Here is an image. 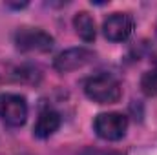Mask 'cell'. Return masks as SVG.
<instances>
[{"label": "cell", "instance_id": "5", "mask_svg": "<svg viewBox=\"0 0 157 155\" xmlns=\"http://www.w3.org/2000/svg\"><path fill=\"white\" fill-rule=\"evenodd\" d=\"M93 59H95V53L88 47H70L55 57L53 68L59 73H68V71H75L78 68H84Z\"/></svg>", "mask_w": 157, "mask_h": 155}, {"label": "cell", "instance_id": "3", "mask_svg": "<svg viewBox=\"0 0 157 155\" xmlns=\"http://www.w3.org/2000/svg\"><path fill=\"white\" fill-rule=\"evenodd\" d=\"M95 133L104 141H121L128 130V119L122 113H99L93 120Z\"/></svg>", "mask_w": 157, "mask_h": 155}, {"label": "cell", "instance_id": "7", "mask_svg": "<svg viewBox=\"0 0 157 155\" xmlns=\"http://www.w3.org/2000/svg\"><path fill=\"white\" fill-rule=\"evenodd\" d=\"M59 128H60V115L55 110L46 108L39 113V119H37V122L33 126V135L39 137V139H48Z\"/></svg>", "mask_w": 157, "mask_h": 155}, {"label": "cell", "instance_id": "9", "mask_svg": "<svg viewBox=\"0 0 157 155\" xmlns=\"http://www.w3.org/2000/svg\"><path fill=\"white\" fill-rule=\"evenodd\" d=\"M141 89L148 97H155L157 95V64L152 70L144 71V75L141 77Z\"/></svg>", "mask_w": 157, "mask_h": 155}, {"label": "cell", "instance_id": "4", "mask_svg": "<svg viewBox=\"0 0 157 155\" xmlns=\"http://www.w3.org/2000/svg\"><path fill=\"white\" fill-rule=\"evenodd\" d=\"M0 119L13 128H18L28 119V102L22 95L2 93L0 95Z\"/></svg>", "mask_w": 157, "mask_h": 155}, {"label": "cell", "instance_id": "8", "mask_svg": "<svg viewBox=\"0 0 157 155\" xmlns=\"http://www.w3.org/2000/svg\"><path fill=\"white\" fill-rule=\"evenodd\" d=\"M73 28L77 31V35L84 42H93L95 35H97V29H95V20L91 18V15L88 11H80L75 15L73 18Z\"/></svg>", "mask_w": 157, "mask_h": 155}, {"label": "cell", "instance_id": "2", "mask_svg": "<svg viewBox=\"0 0 157 155\" xmlns=\"http://www.w3.org/2000/svg\"><path fill=\"white\" fill-rule=\"evenodd\" d=\"M13 40H15L17 49H20V51L44 53L53 47V37L39 28H20V29H17Z\"/></svg>", "mask_w": 157, "mask_h": 155}, {"label": "cell", "instance_id": "1", "mask_svg": "<svg viewBox=\"0 0 157 155\" xmlns=\"http://www.w3.org/2000/svg\"><path fill=\"white\" fill-rule=\"evenodd\" d=\"M84 93L88 99L99 104H113L122 95L121 82L110 73L93 75L84 82Z\"/></svg>", "mask_w": 157, "mask_h": 155}, {"label": "cell", "instance_id": "6", "mask_svg": "<svg viewBox=\"0 0 157 155\" xmlns=\"http://www.w3.org/2000/svg\"><path fill=\"white\" fill-rule=\"evenodd\" d=\"M102 33L112 42H122L133 33V18L128 13H112L102 22Z\"/></svg>", "mask_w": 157, "mask_h": 155}]
</instances>
